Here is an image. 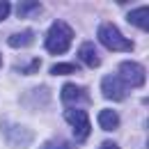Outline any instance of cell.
Returning <instances> with one entry per match:
<instances>
[{
  "label": "cell",
  "instance_id": "13",
  "mask_svg": "<svg viewBox=\"0 0 149 149\" xmlns=\"http://www.w3.org/2000/svg\"><path fill=\"white\" fill-rule=\"evenodd\" d=\"M78 71V67L76 64H69V62H62V64H55L53 69H51V74L53 76H64V74H76Z\"/></svg>",
  "mask_w": 149,
  "mask_h": 149
},
{
  "label": "cell",
  "instance_id": "17",
  "mask_svg": "<svg viewBox=\"0 0 149 149\" xmlns=\"http://www.w3.org/2000/svg\"><path fill=\"white\" fill-rule=\"evenodd\" d=\"M99 149H119V147H117L115 142H103V145H101Z\"/></svg>",
  "mask_w": 149,
  "mask_h": 149
},
{
  "label": "cell",
  "instance_id": "6",
  "mask_svg": "<svg viewBox=\"0 0 149 149\" xmlns=\"http://www.w3.org/2000/svg\"><path fill=\"white\" fill-rule=\"evenodd\" d=\"M2 131H5V138L12 147H19V149H25L30 142H32V133L28 129H23L19 124H2Z\"/></svg>",
  "mask_w": 149,
  "mask_h": 149
},
{
  "label": "cell",
  "instance_id": "7",
  "mask_svg": "<svg viewBox=\"0 0 149 149\" xmlns=\"http://www.w3.org/2000/svg\"><path fill=\"white\" fill-rule=\"evenodd\" d=\"M60 96H62L64 106H67V103H78V101H90L87 90H83V87H78V85H71V83H67V85L62 87Z\"/></svg>",
  "mask_w": 149,
  "mask_h": 149
},
{
  "label": "cell",
  "instance_id": "16",
  "mask_svg": "<svg viewBox=\"0 0 149 149\" xmlns=\"http://www.w3.org/2000/svg\"><path fill=\"white\" fill-rule=\"evenodd\" d=\"M9 12H12V5H9V2H0V21L7 19Z\"/></svg>",
  "mask_w": 149,
  "mask_h": 149
},
{
  "label": "cell",
  "instance_id": "2",
  "mask_svg": "<svg viewBox=\"0 0 149 149\" xmlns=\"http://www.w3.org/2000/svg\"><path fill=\"white\" fill-rule=\"evenodd\" d=\"M99 41L108 48V51H133V41L131 39H126L112 23H101L99 25Z\"/></svg>",
  "mask_w": 149,
  "mask_h": 149
},
{
  "label": "cell",
  "instance_id": "12",
  "mask_svg": "<svg viewBox=\"0 0 149 149\" xmlns=\"http://www.w3.org/2000/svg\"><path fill=\"white\" fill-rule=\"evenodd\" d=\"M41 12V2H19L16 5V14L21 19H28V16H39Z\"/></svg>",
  "mask_w": 149,
  "mask_h": 149
},
{
  "label": "cell",
  "instance_id": "15",
  "mask_svg": "<svg viewBox=\"0 0 149 149\" xmlns=\"http://www.w3.org/2000/svg\"><path fill=\"white\" fill-rule=\"evenodd\" d=\"M39 64H41V60H39V57H35L30 67H19V71H23V74H35V71L39 69Z\"/></svg>",
  "mask_w": 149,
  "mask_h": 149
},
{
  "label": "cell",
  "instance_id": "1",
  "mask_svg": "<svg viewBox=\"0 0 149 149\" xmlns=\"http://www.w3.org/2000/svg\"><path fill=\"white\" fill-rule=\"evenodd\" d=\"M71 39H74V30H71V25L64 23V21H53V25H51L48 32H46L44 44H46V51H48V53H53V55H62V53L69 51Z\"/></svg>",
  "mask_w": 149,
  "mask_h": 149
},
{
  "label": "cell",
  "instance_id": "11",
  "mask_svg": "<svg viewBox=\"0 0 149 149\" xmlns=\"http://www.w3.org/2000/svg\"><path fill=\"white\" fill-rule=\"evenodd\" d=\"M99 126L103 131H115L119 126V115L115 110H101L99 112Z\"/></svg>",
  "mask_w": 149,
  "mask_h": 149
},
{
  "label": "cell",
  "instance_id": "14",
  "mask_svg": "<svg viewBox=\"0 0 149 149\" xmlns=\"http://www.w3.org/2000/svg\"><path fill=\"white\" fill-rule=\"evenodd\" d=\"M41 149H71V145H69L67 140H60V138H55V140H48L46 145H41Z\"/></svg>",
  "mask_w": 149,
  "mask_h": 149
},
{
  "label": "cell",
  "instance_id": "4",
  "mask_svg": "<svg viewBox=\"0 0 149 149\" xmlns=\"http://www.w3.org/2000/svg\"><path fill=\"white\" fill-rule=\"evenodd\" d=\"M126 87H140V85H145V69H142V64H138V62H122L119 64V76H117Z\"/></svg>",
  "mask_w": 149,
  "mask_h": 149
},
{
  "label": "cell",
  "instance_id": "3",
  "mask_svg": "<svg viewBox=\"0 0 149 149\" xmlns=\"http://www.w3.org/2000/svg\"><path fill=\"white\" fill-rule=\"evenodd\" d=\"M64 119L71 124V129H74V138L76 142H85L87 138H90V119H87V112L85 110H78V108H69V110H64Z\"/></svg>",
  "mask_w": 149,
  "mask_h": 149
},
{
  "label": "cell",
  "instance_id": "9",
  "mask_svg": "<svg viewBox=\"0 0 149 149\" xmlns=\"http://www.w3.org/2000/svg\"><path fill=\"white\" fill-rule=\"evenodd\" d=\"M129 23L131 25H135V28H140L142 32H147L149 30V7H140V9H133L129 12Z\"/></svg>",
  "mask_w": 149,
  "mask_h": 149
},
{
  "label": "cell",
  "instance_id": "5",
  "mask_svg": "<svg viewBox=\"0 0 149 149\" xmlns=\"http://www.w3.org/2000/svg\"><path fill=\"white\" fill-rule=\"evenodd\" d=\"M101 94L106 96V99H110V101H124L126 96H129V87L117 78V76H103L101 78Z\"/></svg>",
  "mask_w": 149,
  "mask_h": 149
},
{
  "label": "cell",
  "instance_id": "10",
  "mask_svg": "<svg viewBox=\"0 0 149 149\" xmlns=\"http://www.w3.org/2000/svg\"><path fill=\"white\" fill-rule=\"evenodd\" d=\"M32 41H35V32L32 30H23V32H16V35H9V39H7V44L12 48H25Z\"/></svg>",
  "mask_w": 149,
  "mask_h": 149
},
{
  "label": "cell",
  "instance_id": "8",
  "mask_svg": "<svg viewBox=\"0 0 149 149\" xmlns=\"http://www.w3.org/2000/svg\"><path fill=\"white\" fill-rule=\"evenodd\" d=\"M78 57L80 62H85L87 67H99V53H96V46L92 41H83V46L78 48Z\"/></svg>",
  "mask_w": 149,
  "mask_h": 149
},
{
  "label": "cell",
  "instance_id": "18",
  "mask_svg": "<svg viewBox=\"0 0 149 149\" xmlns=\"http://www.w3.org/2000/svg\"><path fill=\"white\" fill-rule=\"evenodd\" d=\"M0 62H2V57H0Z\"/></svg>",
  "mask_w": 149,
  "mask_h": 149
}]
</instances>
